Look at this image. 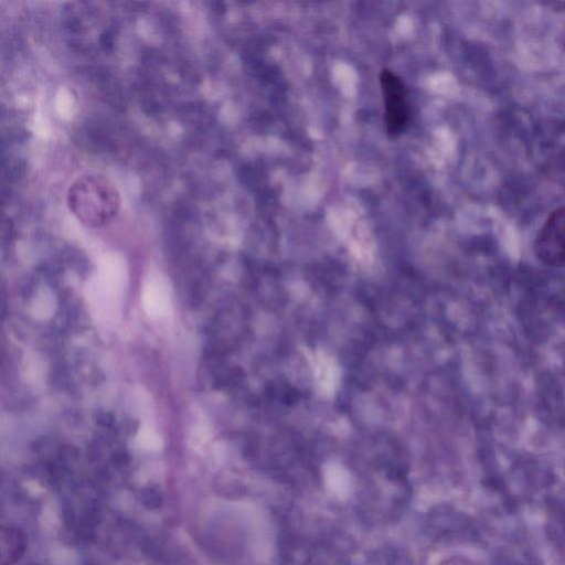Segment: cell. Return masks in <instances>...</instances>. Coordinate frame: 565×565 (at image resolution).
<instances>
[{"label": "cell", "mask_w": 565, "mask_h": 565, "mask_svg": "<svg viewBox=\"0 0 565 565\" xmlns=\"http://www.w3.org/2000/svg\"><path fill=\"white\" fill-rule=\"evenodd\" d=\"M70 204L83 221L98 224L114 214L118 199L115 189L104 179L89 177L78 180L72 188Z\"/></svg>", "instance_id": "1"}, {"label": "cell", "mask_w": 565, "mask_h": 565, "mask_svg": "<svg viewBox=\"0 0 565 565\" xmlns=\"http://www.w3.org/2000/svg\"><path fill=\"white\" fill-rule=\"evenodd\" d=\"M536 258L550 267H565V205L554 210L534 241Z\"/></svg>", "instance_id": "2"}, {"label": "cell", "mask_w": 565, "mask_h": 565, "mask_svg": "<svg viewBox=\"0 0 565 565\" xmlns=\"http://www.w3.org/2000/svg\"><path fill=\"white\" fill-rule=\"evenodd\" d=\"M380 84L385 102L387 132L395 136L401 134L408 122L406 89L402 79L388 70L381 71Z\"/></svg>", "instance_id": "3"}, {"label": "cell", "mask_w": 565, "mask_h": 565, "mask_svg": "<svg viewBox=\"0 0 565 565\" xmlns=\"http://www.w3.org/2000/svg\"><path fill=\"white\" fill-rule=\"evenodd\" d=\"M2 565H12L24 548V537L13 529H3L1 534Z\"/></svg>", "instance_id": "4"}]
</instances>
